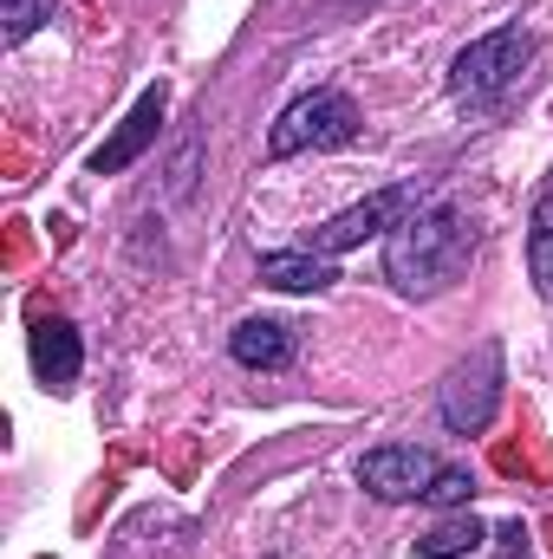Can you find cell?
<instances>
[{"label": "cell", "instance_id": "obj_1", "mask_svg": "<svg viewBox=\"0 0 553 559\" xmlns=\"http://www.w3.org/2000/svg\"><path fill=\"white\" fill-rule=\"evenodd\" d=\"M469 254H475V228H469L462 202H449V195L416 202L411 215L385 235V274L398 280V293H411V299L443 293L469 267Z\"/></svg>", "mask_w": 553, "mask_h": 559}, {"label": "cell", "instance_id": "obj_2", "mask_svg": "<svg viewBox=\"0 0 553 559\" xmlns=\"http://www.w3.org/2000/svg\"><path fill=\"white\" fill-rule=\"evenodd\" d=\"M528 52H534V39H528L521 26H495V33H482L475 46L456 52V66H449V92H456L462 105H489V98H502V92L521 79Z\"/></svg>", "mask_w": 553, "mask_h": 559}, {"label": "cell", "instance_id": "obj_3", "mask_svg": "<svg viewBox=\"0 0 553 559\" xmlns=\"http://www.w3.org/2000/svg\"><path fill=\"white\" fill-rule=\"evenodd\" d=\"M358 138V105L345 92H306L293 98L268 131V156H299V150H339Z\"/></svg>", "mask_w": 553, "mask_h": 559}, {"label": "cell", "instance_id": "obj_4", "mask_svg": "<svg viewBox=\"0 0 553 559\" xmlns=\"http://www.w3.org/2000/svg\"><path fill=\"white\" fill-rule=\"evenodd\" d=\"M495 404H502V345H475L469 365H456L449 384H443V423L475 436L495 417Z\"/></svg>", "mask_w": 553, "mask_h": 559}, {"label": "cell", "instance_id": "obj_5", "mask_svg": "<svg viewBox=\"0 0 553 559\" xmlns=\"http://www.w3.org/2000/svg\"><path fill=\"white\" fill-rule=\"evenodd\" d=\"M411 209H416V189H411V182L378 189V195H365V202L339 209L332 222H319V228H313V248H319V254H345V248H358V241H372V235H391Z\"/></svg>", "mask_w": 553, "mask_h": 559}, {"label": "cell", "instance_id": "obj_6", "mask_svg": "<svg viewBox=\"0 0 553 559\" xmlns=\"http://www.w3.org/2000/svg\"><path fill=\"white\" fill-rule=\"evenodd\" d=\"M436 455L430 449H416V442H391V449H372L365 462H358V481L378 495V501H416L430 481H436Z\"/></svg>", "mask_w": 553, "mask_h": 559}, {"label": "cell", "instance_id": "obj_7", "mask_svg": "<svg viewBox=\"0 0 553 559\" xmlns=\"http://www.w3.org/2000/svg\"><path fill=\"white\" fill-rule=\"evenodd\" d=\"M163 105H169V92H163V85H150L138 105H131V118H125V124H118L111 138L92 150V169H98V176H118V169H131L143 150H150L156 124H163Z\"/></svg>", "mask_w": 553, "mask_h": 559}, {"label": "cell", "instance_id": "obj_8", "mask_svg": "<svg viewBox=\"0 0 553 559\" xmlns=\"http://www.w3.org/2000/svg\"><path fill=\"white\" fill-rule=\"evenodd\" d=\"M79 365H85L79 332H72L66 319H33V371H39V384L66 391V384L79 378Z\"/></svg>", "mask_w": 553, "mask_h": 559}, {"label": "cell", "instance_id": "obj_9", "mask_svg": "<svg viewBox=\"0 0 553 559\" xmlns=\"http://www.w3.org/2000/svg\"><path fill=\"white\" fill-rule=\"evenodd\" d=\"M228 352L248 371H286L293 365V325H280V319H242L228 332Z\"/></svg>", "mask_w": 553, "mask_h": 559}, {"label": "cell", "instance_id": "obj_10", "mask_svg": "<svg viewBox=\"0 0 553 559\" xmlns=\"http://www.w3.org/2000/svg\"><path fill=\"white\" fill-rule=\"evenodd\" d=\"M261 280L280 286V293H319V286L339 280V267L319 248H286V254H261Z\"/></svg>", "mask_w": 553, "mask_h": 559}, {"label": "cell", "instance_id": "obj_11", "mask_svg": "<svg viewBox=\"0 0 553 559\" xmlns=\"http://www.w3.org/2000/svg\"><path fill=\"white\" fill-rule=\"evenodd\" d=\"M482 547H489V527H482L469 508H462V514H449V521H436V527L416 540V554H423V559H475Z\"/></svg>", "mask_w": 553, "mask_h": 559}, {"label": "cell", "instance_id": "obj_12", "mask_svg": "<svg viewBox=\"0 0 553 559\" xmlns=\"http://www.w3.org/2000/svg\"><path fill=\"white\" fill-rule=\"evenodd\" d=\"M528 280L541 299H553V176L541 182L534 215H528Z\"/></svg>", "mask_w": 553, "mask_h": 559}, {"label": "cell", "instance_id": "obj_13", "mask_svg": "<svg viewBox=\"0 0 553 559\" xmlns=\"http://www.w3.org/2000/svg\"><path fill=\"white\" fill-rule=\"evenodd\" d=\"M46 20H52V0H0V33H7L13 46L33 39Z\"/></svg>", "mask_w": 553, "mask_h": 559}, {"label": "cell", "instance_id": "obj_14", "mask_svg": "<svg viewBox=\"0 0 553 559\" xmlns=\"http://www.w3.org/2000/svg\"><path fill=\"white\" fill-rule=\"evenodd\" d=\"M475 495V475L469 468H436V481L423 488V501H436V508H462Z\"/></svg>", "mask_w": 553, "mask_h": 559}, {"label": "cell", "instance_id": "obj_15", "mask_svg": "<svg viewBox=\"0 0 553 559\" xmlns=\"http://www.w3.org/2000/svg\"><path fill=\"white\" fill-rule=\"evenodd\" d=\"M495 540H502V559H528V527H521V521H508Z\"/></svg>", "mask_w": 553, "mask_h": 559}]
</instances>
